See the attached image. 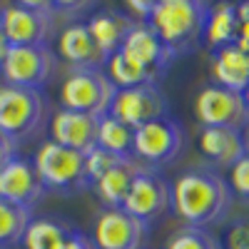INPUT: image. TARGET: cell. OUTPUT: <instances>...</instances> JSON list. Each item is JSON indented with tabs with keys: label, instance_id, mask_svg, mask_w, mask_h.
<instances>
[{
	"label": "cell",
	"instance_id": "cell-1",
	"mask_svg": "<svg viewBox=\"0 0 249 249\" xmlns=\"http://www.w3.org/2000/svg\"><path fill=\"white\" fill-rule=\"evenodd\" d=\"M172 212L184 227L207 230L230 214L232 190L227 179L210 167H192L179 172L170 184Z\"/></svg>",
	"mask_w": 249,
	"mask_h": 249
},
{
	"label": "cell",
	"instance_id": "cell-4",
	"mask_svg": "<svg viewBox=\"0 0 249 249\" xmlns=\"http://www.w3.org/2000/svg\"><path fill=\"white\" fill-rule=\"evenodd\" d=\"M33 160V167L43 182L45 192H60V195H75L90 187L85 155L75 152L70 147L45 140L37 144Z\"/></svg>",
	"mask_w": 249,
	"mask_h": 249
},
{
	"label": "cell",
	"instance_id": "cell-33",
	"mask_svg": "<svg viewBox=\"0 0 249 249\" xmlns=\"http://www.w3.org/2000/svg\"><path fill=\"white\" fill-rule=\"evenodd\" d=\"M237 15H239V23H242V20H249V3L237 5Z\"/></svg>",
	"mask_w": 249,
	"mask_h": 249
},
{
	"label": "cell",
	"instance_id": "cell-11",
	"mask_svg": "<svg viewBox=\"0 0 249 249\" xmlns=\"http://www.w3.org/2000/svg\"><path fill=\"white\" fill-rule=\"evenodd\" d=\"M195 117L202 127H234L242 130L249 112L244 97L227 88H219L214 82L204 85L195 97Z\"/></svg>",
	"mask_w": 249,
	"mask_h": 249
},
{
	"label": "cell",
	"instance_id": "cell-21",
	"mask_svg": "<svg viewBox=\"0 0 249 249\" xmlns=\"http://www.w3.org/2000/svg\"><path fill=\"white\" fill-rule=\"evenodd\" d=\"M237 33H239L237 5H232V3L210 5V15H207V23H204V37H202V43L214 53L219 48L234 45L237 43Z\"/></svg>",
	"mask_w": 249,
	"mask_h": 249
},
{
	"label": "cell",
	"instance_id": "cell-23",
	"mask_svg": "<svg viewBox=\"0 0 249 249\" xmlns=\"http://www.w3.org/2000/svg\"><path fill=\"white\" fill-rule=\"evenodd\" d=\"M105 75L110 77V82L115 85V90H124V88H137V85H147V82H157V77L144 70L140 62H135L130 55H124L122 50H115L107 62H105Z\"/></svg>",
	"mask_w": 249,
	"mask_h": 249
},
{
	"label": "cell",
	"instance_id": "cell-27",
	"mask_svg": "<svg viewBox=\"0 0 249 249\" xmlns=\"http://www.w3.org/2000/svg\"><path fill=\"white\" fill-rule=\"evenodd\" d=\"M232 190V197H239L244 204H249V155L237 160L230 167V179H227Z\"/></svg>",
	"mask_w": 249,
	"mask_h": 249
},
{
	"label": "cell",
	"instance_id": "cell-10",
	"mask_svg": "<svg viewBox=\"0 0 249 249\" xmlns=\"http://www.w3.org/2000/svg\"><path fill=\"white\" fill-rule=\"evenodd\" d=\"M107 115L124 122L127 127L137 130L144 122L170 117V100H167V95H164V90L160 88V82L124 88V90L115 92Z\"/></svg>",
	"mask_w": 249,
	"mask_h": 249
},
{
	"label": "cell",
	"instance_id": "cell-24",
	"mask_svg": "<svg viewBox=\"0 0 249 249\" xmlns=\"http://www.w3.org/2000/svg\"><path fill=\"white\" fill-rule=\"evenodd\" d=\"M132 137H135L132 127H127L124 122H120L110 115H102L97 122V144L95 147L105 150L115 157H132Z\"/></svg>",
	"mask_w": 249,
	"mask_h": 249
},
{
	"label": "cell",
	"instance_id": "cell-32",
	"mask_svg": "<svg viewBox=\"0 0 249 249\" xmlns=\"http://www.w3.org/2000/svg\"><path fill=\"white\" fill-rule=\"evenodd\" d=\"M237 48H242L244 53H249V20H242L239 23V33H237Z\"/></svg>",
	"mask_w": 249,
	"mask_h": 249
},
{
	"label": "cell",
	"instance_id": "cell-3",
	"mask_svg": "<svg viewBox=\"0 0 249 249\" xmlns=\"http://www.w3.org/2000/svg\"><path fill=\"white\" fill-rule=\"evenodd\" d=\"M48 102L40 90L0 82V135L20 144L37 137L48 124Z\"/></svg>",
	"mask_w": 249,
	"mask_h": 249
},
{
	"label": "cell",
	"instance_id": "cell-12",
	"mask_svg": "<svg viewBox=\"0 0 249 249\" xmlns=\"http://www.w3.org/2000/svg\"><path fill=\"white\" fill-rule=\"evenodd\" d=\"M150 227L135 219L132 214H127L120 207L112 210H102L95 217V227H92V244L97 249H142L147 242Z\"/></svg>",
	"mask_w": 249,
	"mask_h": 249
},
{
	"label": "cell",
	"instance_id": "cell-28",
	"mask_svg": "<svg viewBox=\"0 0 249 249\" xmlns=\"http://www.w3.org/2000/svg\"><path fill=\"white\" fill-rule=\"evenodd\" d=\"M120 160H127V157H115V155L100 150V147H92V150L85 155V167H88V179H90V184H92L97 177L105 175L107 170H112Z\"/></svg>",
	"mask_w": 249,
	"mask_h": 249
},
{
	"label": "cell",
	"instance_id": "cell-25",
	"mask_svg": "<svg viewBox=\"0 0 249 249\" xmlns=\"http://www.w3.org/2000/svg\"><path fill=\"white\" fill-rule=\"evenodd\" d=\"M30 219H33V212L0 199V249L18 247Z\"/></svg>",
	"mask_w": 249,
	"mask_h": 249
},
{
	"label": "cell",
	"instance_id": "cell-19",
	"mask_svg": "<svg viewBox=\"0 0 249 249\" xmlns=\"http://www.w3.org/2000/svg\"><path fill=\"white\" fill-rule=\"evenodd\" d=\"M85 25H88L92 40L97 43V48L110 57L115 50H120L124 35H127V30H130V25H132V20L124 15L122 10L100 8V10H95V13L85 20Z\"/></svg>",
	"mask_w": 249,
	"mask_h": 249
},
{
	"label": "cell",
	"instance_id": "cell-7",
	"mask_svg": "<svg viewBox=\"0 0 249 249\" xmlns=\"http://www.w3.org/2000/svg\"><path fill=\"white\" fill-rule=\"evenodd\" d=\"M115 92L105 70H70L60 88V105L62 110L102 117L107 115Z\"/></svg>",
	"mask_w": 249,
	"mask_h": 249
},
{
	"label": "cell",
	"instance_id": "cell-35",
	"mask_svg": "<svg viewBox=\"0 0 249 249\" xmlns=\"http://www.w3.org/2000/svg\"><path fill=\"white\" fill-rule=\"evenodd\" d=\"M5 53H8V43H5L3 33H0V65H3V60H5Z\"/></svg>",
	"mask_w": 249,
	"mask_h": 249
},
{
	"label": "cell",
	"instance_id": "cell-18",
	"mask_svg": "<svg viewBox=\"0 0 249 249\" xmlns=\"http://www.w3.org/2000/svg\"><path fill=\"white\" fill-rule=\"evenodd\" d=\"M210 70H212L214 85L242 95L249 85V53H244L237 45L219 48L212 53Z\"/></svg>",
	"mask_w": 249,
	"mask_h": 249
},
{
	"label": "cell",
	"instance_id": "cell-6",
	"mask_svg": "<svg viewBox=\"0 0 249 249\" xmlns=\"http://www.w3.org/2000/svg\"><path fill=\"white\" fill-rule=\"evenodd\" d=\"M184 147V130L172 117H160L144 122L135 130L132 137V157L150 170H160L179 157Z\"/></svg>",
	"mask_w": 249,
	"mask_h": 249
},
{
	"label": "cell",
	"instance_id": "cell-5",
	"mask_svg": "<svg viewBox=\"0 0 249 249\" xmlns=\"http://www.w3.org/2000/svg\"><path fill=\"white\" fill-rule=\"evenodd\" d=\"M53 3L20 0L0 8V33L8 45H48L55 30Z\"/></svg>",
	"mask_w": 249,
	"mask_h": 249
},
{
	"label": "cell",
	"instance_id": "cell-15",
	"mask_svg": "<svg viewBox=\"0 0 249 249\" xmlns=\"http://www.w3.org/2000/svg\"><path fill=\"white\" fill-rule=\"evenodd\" d=\"M57 53L70 70H105L107 55L97 48L85 20H72L57 37Z\"/></svg>",
	"mask_w": 249,
	"mask_h": 249
},
{
	"label": "cell",
	"instance_id": "cell-2",
	"mask_svg": "<svg viewBox=\"0 0 249 249\" xmlns=\"http://www.w3.org/2000/svg\"><path fill=\"white\" fill-rule=\"evenodd\" d=\"M210 5L199 0H155L147 25L175 57L190 55L202 45Z\"/></svg>",
	"mask_w": 249,
	"mask_h": 249
},
{
	"label": "cell",
	"instance_id": "cell-17",
	"mask_svg": "<svg viewBox=\"0 0 249 249\" xmlns=\"http://www.w3.org/2000/svg\"><path fill=\"white\" fill-rule=\"evenodd\" d=\"M197 144H199V152L212 164L227 167V170L247 155L242 130H234V127H202Z\"/></svg>",
	"mask_w": 249,
	"mask_h": 249
},
{
	"label": "cell",
	"instance_id": "cell-16",
	"mask_svg": "<svg viewBox=\"0 0 249 249\" xmlns=\"http://www.w3.org/2000/svg\"><path fill=\"white\" fill-rule=\"evenodd\" d=\"M97 122H100V117H95V115L72 112V110L60 107L48 122L50 140L62 144V147H70L75 152L88 155L97 144Z\"/></svg>",
	"mask_w": 249,
	"mask_h": 249
},
{
	"label": "cell",
	"instance_id": "cell-8",
	"mask_svg": "<svg viewBox=\"0 0 249 249\" xmlns=\"http://www.w3.org/2000/svg\"><path fill=\"white\" fill-rule=\"evenodd\" d=\"M120 210H124L135 219L152 227L157 219H162L167 212H172L170 182L160 175V170L142 167L135 175V179H132L127 195H124V199H122Z\"/></svg>",
	"mask_w": 249,
	"mask_h": 249
},
{
	"label": "cell",
	"instance_id": "cell-22",
	"mask_svg": "<svg viewBox=\"0 0 249 249\" xmlns=\"http://www.w3.org/2000/svg\"><path fill=\"white\" fill-rule=\"evenodd\" d=\"M75 227L57 217H33L23 232V249H62Z\"/></svg>",
	"mask_w": 249,
	"mask_h": 249
},
{
	"label": "cell",
	"instance_id": "cell-9",
	"mask_svg": "<svg viewBox=\"0 0 249 249\" xmlns=\"http://www.w3.org/2000/svg\"><path fill=\"white\" fill-rule=\"evenodd\" d=\"M55 70V55L50 45H8L0 65L3 82L30 90H43Z\"/></svg>",
	"mask_w": 249,
	"mask_h": 249
},
{
	"label": "cell",
	"instance_id": "cell-34",
	"mask_svg": "<svg viewBox=\"0 0 249 249\" xmlns=\"http://www.w3.org/2000/svg\"><path fill=\"white\" fill-rule=\"evenodd\" d=\"M242 140H244V152L249 155V120H247L244 127H242Z\"/></svg>",
	"mask_w": 249,
	"mask_h": 249
},
{
	"label": "cell",
	"instance_id": "cell-20",
	"mask_svg": "<svg viewBox=\"0 0 249 249\" xmlns=\"http://www.w3.org/2000/svg\"><path fill=\"white\" fill-rule=\"evenodd\" d=\"M142 170V164L135 160V157H127V160H120L112 170H107L102 177H97L90 187L95 190L97 199L112 210V207H122V199L127 195L130 184L135 179V175Z\"/></svg>",
	"mask_w": 249,
	"mask_h": 249
},
{
	"label": "cell",
	"instance_id": "cell-31",
	"mask_svg": "<svg viewBox=\"0 0 249 249\" xmlns=\"http://www.w3.org/2000/svg\"><path fill=\"white\" fill-rule=\"evenodd\" d=\"M15 155H18V144H15V142H10L8 137L0 135V170H3V167H5V164H8Z\"/></svg>",
	"mask_w": 249,
	"mask_h": 249
},
{
	"label": "cell",
	"instance_id": "cell-30",
	"mask_svg": "<svg viewBox=\"0 0 249 249\" xmlns=\"http://www.w3.org/2000/svg\"><path fill=\"white\" fill-rule=\"evenodd\" d=\"M62 249H97V247L92 244V239H90L88 234H82L80 230H75V232L68 237V242L62 244Z\"/></svg>",
	"mask_w": 249,
	"mask_h": 249
},
{
	"label": "cell",
	"instance_id": "cell-36",
	"mask_svg": "<svg viewBox=\"0 0 249 249\" xmlns=\"http://www.w3.org/2000/svg\"><path fill=\"white\" fill-rule=\"evenodd\" d=\"M242 97H244V105H247V112H249V85H247V90L242 92Z\"/></svg>",
	"mask_w": 249,
	"mask_h": 249
},
{
	"label": "cell",
	"instance_id": "cell-29",
	"mask_svg": "<svg viewBox=\"0 0 249 249\" xmlns=\"http://www.w3.org/2000/svg\"><path fill=\"white\" fill-rule=\"evenodd\" d=\"M222 249H249V219H234L222 234Z\"/></svg>",
	"mask_w": 249,
	"mask_h": 249
},
{
	"label": "cell",
	"instance_id": "cell-26",
	"mask_svg": "<svg viewBox=\"0 0 249 249\" xmlns=\"http://www.w3.org/2000/svg\"><path fill=\"white\" fill-rule=\"evenodd\" d=\"M164 249H222V247H219V242L207 230L182 227V230L172 232V237L167 239Z\"/></svg>",
	"mask_w": 249,
	"mask_h": 249
},
{
	"label": "cell",
	"instance_id": "cell-14",
	"mask_svg": "<svg viewBox=\"0 0 249 249\" xmlns=\"http://www.w3.org/2000/svg\"><path fill=\"white\" fill-rule=\"evenodd\" d=\"M120 50L124 55H130L135 62H140L144 70H150L157 80L167 72V68L177 60L167 48H164V43L157 37V33L147 23H132L127 35L122 40Z\"/></svg>",
	"mask_w": 249,
	"mask_h": 249
},
{
	"label": "cell",
	"instance_id": "cell-13",
	"mask_svg": "<svg viewBox=\"0 0 249 249\" xmlns=\"http://www.w3.org/2000/svg\"><path fill=\"white\" fill-rule=\"evenodd\" d=\"M43 195H45V187L40 182L30 157L15 155L0 170V199L33 212L37 202L43 199Z\"/></svg>",
	"mask_w": 249,
	"mask_h": 249
}]
</instances>
